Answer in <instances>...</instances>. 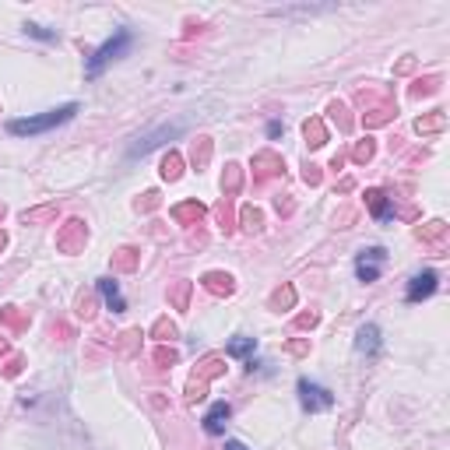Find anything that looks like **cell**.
<instances>
[{
    "mask_svg": "<svg viewBox=\"0 0 450 450\" xmlns=\"http://www.w3.org/2000/svg\"><path fill=\"white\" fill-rule=\"evenodd\" d=\"M137 257H141V254H137L134 247L116 250V254H113V271H134V268H137Z\"/></svg>",
    "mask_w": 450,
    "mask_h": 450,
    "instance_id": "603a6c76",
    "label": "cell"
},
{
    "mask_svg": "<svg viewBox=\"0 0 450 450\" xmlns=\"http://www.w3.org/2000/svg\"><path fill=\"white\" fill-rule=\"evenodd\" d=\"M92 306H95V296H92V292H81V296H78V317H85V320H88V317L95 313Z\"/></svg>",
    "mask_w": 450,
    "mask_h": 450,
    "instance_id": "e575fe53",
    "label": "cell"
},
{
    "mask_svg": "<svg viewBox=\"0 0 450 450\" xmlns=\"http://www.w3.org/2000/svg\"><path fill=\"white\" fill-rule=\"evenodd\" d=\"M355 348L362 355H376L380 352V327L376 324H362L359 334H355Z\"/></svg>",
    "mask_w": 450,
    "mask_h": 450,
    "instance_id": "8fae6325",
    "label": "cell"
},
{
    "mask_svg": "<svg viewBox=\"0 0 450 450\" xmlns=\"http://www.w3.org/2000/svg\"><path fill=\"white\" fill-rule=\"evenodd\" d=\"M0 218H4V204H0Z\"/></svg>",
    "mask_w": 450,
    "mask_h": 450,
    "instance_id": "681fc988",
    "label": "cell"
},
{
    "mask_svg": "<svg viewBox=\"0 0 450 450\" xmlns=\"http://www.w3.org/2000/svg\"><path fill=\"white\" fill-rule=\"evenodd\" d=\"M0 324H4L11 334H22L29 327V313L18 310V306H4V310H0Z\"/></svg>",
    "mask_w": 450,
    "mask_h": 450,
    "instance_id": "e0dca14e",
    "label": "cell"
},
{
    "mask_svg": "<svg viewBox=\"0 0 450 450\" xmlns=\"http://www.w3.org/2000/svg\"><path fill=\"white\" fill-rule=\"evenodd\" d=\"M436 289H439V275H436V271H418V275L408 282L404 299H408V303H422V299H429Z\"/></svg>",
    "mask_w": 450,
    "mask_h": 450,
    "instance_id": "8992f818",
    "label": "cell"
},
{
    "mask_svg": "<svg viewBox=\"0 0 450 450\" xmlns=\"http://www.w3.org/2000/svg\"><path fill=\"white\" fill-rule=\"evenodd\" d=\"M303 137H306V144H310V148L327 144V127H324V120H320V116H310V120L303 123Z\"/></svg>",
    "mask_w": 450,
    "mask_h": 450,
    "instance_id": "ac0fdd59",
    "label": "cell"
},
{
    "mask_svg": "<svg viewBox=\"0 0 450 450\" xmlns=\"http://www.w3.org/2000/svg\"><path fill=\"white\" fill-rule=\"evenodd\" d=\"M151 334H155L158 341H169V338H176V324L162 317V320H155V327H151Z\"/></svg>",
    "mask_w": 450,
    "mask_h": 450,
    "instance_id": "1f68e13d",
    "label": "cell"
},
{
    "mask_svg": "<svg viewBox=\"0 0 450 450\" xmlns=\"http://www.w3.org/2000/svg\"><path fill=\"white\" fill-rule=\"evenodd\" d=\"M285 165H282V158L275 155V151H257L254 155V183H268L271 176H278Z\"/></svg>",
    "mask_w": 450,
    "mask_h": 450,
    "instance_id": "ba28073f",
    "label": "cell"
},
{
    "mask_svg": "<svg viewBox=\"0 0 450 450\" xmlns=\"http://www.w3.org/2000/svg\"><path fill=\"white\" fill-rule=\"evenodd\" d=\"M292 303H296V289H292V285H285V289H278V292L271 296V310H278V313L289 310Z\"/></svg>",
    "mask_w": 450,
    "mask_h": 450,
    "instance_id": "83f0119b",
    "label": "cell"
},
{
    "mask_svg": "<svg viewBox=\"0 0 450 450\" xmlns=\"http://www.w3.org/2000/svg\"><path fill=\"white\" fill-rule=\"evenodd\" d=\"M317 324H320V313H313V310L296 317V327H303V331H306V327H317Z\"/></svg>",
    "mask_w": 450,
    "mask_h": 450,
    "instance_id": "74e56055",
    "label": "cell"
},
{
    "mask_svg": "<svg viewBox=\"0 0 450 450\" xmlns=\"http://www.w3.org/2000/svg\"><path fill=\"white\" fill-rule=\"evenodd\" d=\"M278 214H292V200H282L278 197Z\"/></svg>",
    "mask_w": 450,
    "mask_h": 450,
    "instance_id": "ee69618b",
    "label": "cell"
},
{
    "mask_svg": "<svg viewBox=\"0 0 450 450\" xmlns=\"http://www.w3.org/2000/svg\"><path fill=\"white\" fill-rule=\"evenodd\" d=\"M179 176H183V155H179V151H169V155L162 158V179L176 183Z\"/></svg>",
    "mask_w": 450,
    "mask_h": 450,
    "instance_id": "44dd1931",
    "label": "cell"
},
{
    "mask_svg": "<svg viewBox=\"0 0 450 450\" xmlns=\"http://www.w3.org/2000/svg\"><path fill=\"white\" fill-rule=\"evenodd\" d=\"M99 296L106 299V306H109L113 313H123V310H127L123 292H120V285H116L113 278H99Z\"/></svg>",
    "mask_w": 450,
    "mask_h": 450,
    "instance_id": "7c38bea8",
    "label": "cell"
},
{
    "mask_svg": "<svg viewBox=\"0 0 450 450\" xmlns=\"http://www.w3.org/2000/svg\"><path fill=\"white\" fill-rule=\"evenodd\" d=\"M18 373H22V359L15 355V359H11V362L4 366V376H18Z\"/></svg>",
    "mask_w": 450,
    "mask_h": 450,
    "instance_id": "ab89813d",
    "label": "cell"
},
{
    "mask_svg": "<svg viewBox=\"0 0 450 450\" xmlns=\"http://www.w3.org/2000/svg\"><path fill=\"white\" fill-rule=\"evenodd\" d=\"M411 67H415V60H411V57H408V60H401V64H397V71H401V74H404V71H411Z\"/></svg>",
    "mask_w": 450,
    "mask_h": 450,
    "instance_id": "bcb514c9",
    "label": "cell"
},
{
    "mask_svg": "<svg viewBox=\"0 0 450 450\" xmlns=\"http://www.w3.org/2000/svg\"><path fill=\"white\" fill-rule=\"evenodd\" d=\"M296 390H299V404H303L306 411H313V415H317V411H327V408L334 404V394H331L327 387H320V383L306 380V376L296 383Z\"/></svg>",
    "mask_w": 450,
    "mask_h": 450,
    "instance_id": "277c9868",
    "label": "cell"
},
{
    "mask_svg": "<svg viewBox=\"0 0 450 450\" xmlns=\"http://www.w3.org/2000/svg\"><path fill=\"white\" fill-rule=\"evenodd\" d=\"M74 113H78V102H67V106H60V109H50V113H43V116H29V120H11V123H8V130H11L15 137H32V134H46V130H53V127L67 123V120H71Z\"/></svg>",
    "mask_w": 450,
    "mask_h": 450,
    "instance_id": "6da1fadb",
    "label": "cell"
},
{
    "mask_svg": "<svg viewBox=\"0 0 450 450\" xmlns=\"http://www.w3.org/2000/svg\"><path fill=\"white\" fill-rule=\"evenodd\" d=\"M158 207V193L155 190H148L144 193V200H137V211H155Z\"/></svg>",
    "mask_w": 450,
    "mask_h": 450,
    "instance_id": "f35d334b",
    "label": "cell"
},
{
    "mask_svg": "<svg viewBox=\"0 0 450 450\" xmlns=\"http://www.w3.org/2000/svg\"><path fill=\"white\" fill-rule=\"evenodd\" d=\"M8 355V341H0V359H4Z\"/></svg>",
    "mask_w": 450,
    "mask_h": 450,
    "instance_id": "7dc6e473",
    "label": "cell"
},
{
    "mask_svg": "<svg viewBox=\"0 0 450 450\" xmlns=\"http://www.w3.org/2000/svg\"><path fill=\"white\" fill-rule=\"evenodd\" d=\"M240 186H243V169L236 162H229L225 165V176H221V193L233 197V193H240Z\"/></svg>",
    "mask_w": 450,
    "mask_h": 450,
    "instance_id": "d6986e66",
    "label": "cell"
},
{
    "mask_svg": "<svg viewBox=\"0 0 450 450\" xmlns=\"http://www.w3.org/2000/svg\"><path fill=\"white\" fill-rule=\"evenodd\" d=\"M282 130H285V127H282L278 120H271V123H268V137H282Z\"/></svg>",
    "mask_w": 450,
    "mask_h": 450,
    "instance_id": "b9f144b4",
    "label": "cell"
},
{
    "mask_svg": "<svg viewBox=\"0 0 450 450\" xmlns=\"http://www.w3.org/2000/svg\"><path fill=\"white\" fill-rule=\"evenodd\" d=\"M443 127H446V113L443 109H432V113H425V116L415 120V134H422V137L425 134H439Z\"/></svg>",
    "mask_w": 450,
    "mask_h": 450,
    "instance_id": "9a60e30c",
    "label": "cell"
},
{
    "mask_svg": "<svg viewBox=\"0 0 450 450\" xmlns=\"http://www.w3.org/2000/svg\"><path fill=\"white\" fill-rule=\"evenodd\" d=\"M207 158H211V141H207V137H197V141H193V151H190L193 169H204Z\"/></svg>",
    "mask_w": 450,
    "mask_h": 450,
    "instance_id": "d4e9b609",
    "label": "cell"
},
{
    "mask_svg": "<svg viewBox=\"0 0 450 450\" xmlns=\"http://www.w3.org/2000/svg\"><path fill=\"white\" fill-rule=\"evenodd\" d=\"M415 236H418L422 243H443V236H446V225H443V221L418 225V229H415Z\"/></svg>",
    "mask_w": 450,
    "mask_h": 450,
    "instance_id": "7402d4cb",
    "label": "cell"
},
{
    "mask_svg": "<svg viewBox=\"0 0 450 450\" xmlns=\"http://www.w3.org/2000/svg\"><path fill=\"white\" fill-rule=\"evenodd\" d=\"M366 204H369L373 218H380V221H390L394 218V207L387 204V193L383 190H366Z\"/></svg>",
    "mask_w": 450,
    "mask_h": 450,
    "instance_id": "2e32d148",
    "label": "cell"
},
{
    "mask_svg": "<svg viewBox=\"0 0 450 450\" xmlns=\"http://www.w3.org/2000/svg\"><path fill=\"white\" fill-rule=\"evenodd\" d=\"M88 243V225L81 218H71L60 225V233H57V250L60 254H81Z\"/></svg>",
    "mask_w": 450,
    "mask_h": 450,
    "instance_id": "3957f363",
    "label": "cell"
},
{
    "mask_svg": "<svg viewBox=\"0 0 450 450\" xmlns=\"http://www.w3.org/2000/svg\"><path fill=\"white\" fill-rule=\"evenodd\" d=\"M204 214H207V207H204L200 200H186V204H176V207H172V218H176L179 225H200Z\"/></svg>",
    "mask_w": 450,
    "mask_h": 450,
    "instance_id": "30bf717a",
    "label": "cell"
},
{
    "mask_svg": "<svg viewBox=\"0 0 450 450\" xmlns=\"http://www.w3.org/2000/svg\"><path fill=\"white\" fill-rule=\"evenodd\" d=\"M151 359H155V366H172V362H176L179 355H176V348H169V345H158Z\"/></svg>",
    "mask_w": 450,
    "mask_h": 450,
    "instance_id": "836d02e7",
    "label": "cell"
},
{
    "mask_svg": "<svg viewBox=\"0 0 450 450\" xmlns=\"http://www.w3.org/2000/svg\"><path fill=\"white\" fill-rule=\"evenodd\" d=\"M225 450H250L247 443H240V439H229V443H225Z\"/></svg>",
    "mask_w": 450,
    "mask_h": 450,
    "instance_id": "f6af8a7d",
    "label": "cell"
},
{
    "mask_svg": "<svg viewBox=\"0 0 450 450\" xmlns=\"http://www.w3.org/2000/svg\"><path fill=\"white\" fill-rule=\"evenodd\" d=\"M169 299H172L176 310H186V306H190V282H176V285L169 289Z\"/></svg>",
    "mask_w": 450,
    "mask_h": 450,
    "instance_id": "484cf974",
    "label": "cell"
},
{
    "mask_svg": "<svg viewBox=\"0 0 450 450\" xmlns=\"http://www.w3.org/2000/svg\"><path fill=\"white\" fill-rule=\"evenodd\" d=\"M436 88H439V78H418V81L408 88V95H411V99H422V95H432Z\"/></svg>",
    "mask_w": 450,
    "mask_h": 450,
    "instance_id": "4316f807",
    "label": "cell"
},
{
    "mask_svg": "<svg viewBox=\"0 0 450 450\" xmlns=\"http://www.w3.org/2000/svg\"><path fill=\"white\" fill-rule=\"evenodd\" d=\"M225 373V366H221V359L218 355H207L200 366H197V373H193V380H200V383H211L214 376H221Z\"/></svg>",
    "mask_w": 450,
    "mask_h": 450,
    "instance_id": "ffe728a7",
    "label": "cell"
},
{
    "mask_svg": "<svg viewBox=\"0 0 450 450\" xmlns=\"http://www.w3.org/2000/svg\"><path fill=\"white\" fill-rule=\"evenodd\" d=\"M373 151H376V144L366 137V141H359V144L352 148V162H355V165H366V162L373 158Z\"/></svg>",
    "mask_w": 450,
    "mask_h": 450,
    "instance_id": "f546056e",
    "label": "cell"
},
{
    "mask_svg": "<svg viewBox=\"0 0 450 450\" xmlns=\"http://www.w3.org/2000/svg\"><path fill=\"white\" fill-rule=\"evenodd\" d=\"M254 352H257V338H247V334H236L229 345H225V355H233V359H250L254 362Z\"/></svg>",
    "mask_w": 450,
    "mask_h": 450,
    "instance_id": "4fadbf2b",
    "label": "cell"
},
{
    "mask_svg": "<svg viewBox=\"0 0 450 450\" xmlns=\"http://www.w3.org/2000/svg\"><path fill=\"white\" fill-rule=\"evenodd\" d=\"M383 264H387V250H383V247L359 250V257H355V278L369 285V282H376V278H380Z\"/></svg>",
    "mask_w": 450,
    "mask_h": 450,
    "instance_id": "5b68a950",
    "label": "cell"
},
{
    "mask_svg": "<svg viewBox=\"0 0 450 450\" xmlns=\"http://www.w3.org/2000/svg\"><path fill=\"white\" fill-rule=\"evenodd\" d=\"M137 338H141V331H123V334H120L116 352H120V355H130V352H134V345H137Z\"/></svg>",
    "mask_w": 450,
    "mask_h": 450,
    "instance_id": "d6a6232c",
    "label": "cell"
},
{
    "mask_svg": "<svg viewBox=\"0 0 450 450\" xmlns=\"http://www.w3.org/2000/svg\"><path fill=\"white\" fill-rule=\"evenodd\" d=\"M204 390H207V383H200V380H190V387H186V404H197V401L204 397Z\"/></svg>",
    "mask_w": 450,
    "mask_h": 450,
    "instance_id": "d590c367",
    "label": "cell"
},
{
    "mask_svg": "<svg viewBox=\"0 0 450 450\" xmlns=\"http://www.w3.org/2000/svg\"><path fill=\"white\" fill-rule=\"evenodd\" d=\"M390 116H397L394 102H376V106H369V109L362 113V123H366V127H383Z\"/></svg>",
    "mask_w": 450,
    "mask_h": 450,
    "instance_id": "5bb4252c",
    "label": "cell"
},
{
    "mask_svg": "<svg viewBox=\"0 0 450 450\" xmlns=\"http://www.w3.org/2000/svg\"><path fill=\"white\" fill-rule=\"evenodd\" d=\"M303 179H306L310 186H320V165L306 162V165H303Z\"/></svg>",
    "mask_w": 450,
    "mask_h": 450,
    "instance_id": "8d00e7d4",
    "label": "cell"
},
{
    "mask_svg": "<svg viewBox=\"0 0 450 450\" xmlns=\"http://www.w3.org/2000/svg\"><path fill=\"white\" fill-rule=\"evenodd\" d=\"M327 113L338 120V130H341V134H348V130H352V120H348V109H345V102H331V106H327Z\"/></svg>",
    "mask_w": 450,
    "mask_h": 450,
    "instance_id": "f1b7e54d",
    "label": "cell"
},
{
    "mask_svg": "<svg viewBox=\"0 0 450 450\" xmlns=\"http://www.w3.org/2000/svg\"><path fill=\"white\" fill-rule=\"evenodd\" d=\"M127 50H130V32H127V29H120L109 43H102V46L92 53V60H88L85 74H88V78H99V74H102V67H106V64H113V60H120Z\"/></svg>",
    "mask_w": 450,
    "mask_h": 450,
    "instance_id": "7a4b0ae2",
    "label": "cell"
},
{
    "mask_svg": "<svg viewBox=\"0 0 450 450\" xmlns=\"http://www.w3.org/2000/svg\"><path fill=\"white\" fill-rule=\"evenodd\" d=\"M4 243H8V236H4V233H0V250H4Z\"/></svg>",
    "mask_w": 450,
    "mask_h": 450,
    "instance_id": "c3c4849f",
    "label": "cell"
},
{
    "mask_svg": "<svg viewBox=\"0 0 450 450\" xmlns=\"http://www.w3.org/2000/svg\"><path fill=\"white\" fill-rule=\"evenodd\" d=\"M200 285H204L207 292H214V296H233V292H236V278L225 275V271H207V275L200 278Z\"/></svg>",
    "mask_w": 450,
    "mask_h": 450,
    "instance_id": "9c48e42d",
    "label": "cell"
},
{
    "mask_svg": "<svg viewBox=\"0 0 450 450\" xmlns=\"http://www.w3.org/2000/svg\"><path fill=\"white\" fill-rule=\"evenodd\" d=\"M25 32H29V36H39V39H53V32H46V29H39V25H25Z\"/></svg>",
    "mask_w": 450,
    "mask_h": 450,
    "instance_id": "60d3db41",
    "label": "cell"
},
{
    "mask_svg": "<svg viewBox=\"0 0 450 450\" xmlns=\"http://www.w3.org/2000/svg\"><path fill=\"white\" fill-rule=\"evenodd\" d=\"M229 418H233V408H229V401H214L211 408H207V415H204V432L207 436H221L225 432V425H229Z\"/></svg>",
    "mask_w": 450,
    "mask_h": 450,
    "instance_id": "52a82bcc",
    "label": "cell"
},
{
    "mask_svg": "<svg viewBox=\"0 0 450 450\" xmlns=\"http://www.w3.org/2000/svg\"><path fill=\"white\" fill-rule=\"evenodd\" d=\"M261 221H264V214H261L254 204H243V211H240V225H243V229H247V233H257Z\"/></svg>",
    "mask_w": 450,
    "mask_h": 450,
    "instance_id": "cb8c5ba5",
    "label": "cell"
},
{
    "mask_svg": "<svg viewBox=\"0 0 450 450\" xmlns=\"http://www.w3.org/2000/svg\"><path fill=\"white\" fill-rule=\"evenodd\" d=\"M306 348H310V341H292V345H289V352H292V355H303Z\"/></svg>",
    "mask_w": 450,
    "mask_h": 450,
    "instance_id": "7bdbcfd3",
    "label": "cell"
},
{
    "mask_svg": "<svg viewBox=\"0 0 450 450\" xmlns=\"http://www.w3.org/2000/svg\"><path fill=\"white\" fill-rule=\"evenodd\" d=\"M50 218H57V204H46V207H36V211H25V214H22L25 225H32V221H50Z\"/></svg>",
    "mask_w": 450,
    "mask_h": 450,
    "instance_id": "4dcf8cb0",
    "label": "cell"
}]
</instances>
